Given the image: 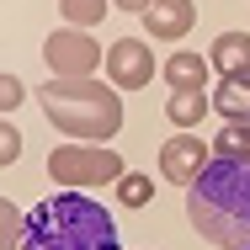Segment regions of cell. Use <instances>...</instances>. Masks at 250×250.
Here are the masks:
<instances>
[{"mask_svg": "<svg viewBox=\"0 0 250 250\" xmlns=\"http://www.w3.org/2000/svg\"><path fill=\"white\" fill-rule=\"evenodd\" d=\"M21 250H123L117 218L91 192H53L21 218Z\"/></svg>", "mask_w": 250, "mask_h": 250, "instance_id": "6da1fadb", "label": "cell"}, {"mask_svg": "<svg viewBox=\"0 0 250 250\" xmlns=\"http://www.w3.org/2000/svg\"><path fill=\"white\" fill-rule=\"evenodd\" d=\"M187 218L208 245L245 250L250 245V160H218L187 192Z\"/></svg>", "mask_w": 250, "mask_h": 250, "instance_id": "7a4b0ae2", "label": "cell"}, {"mask_svg": "<svg viewBox=\"0 0 250 250\" xmlns=\"http://www.w3.org/2000/svg\"><path fill=\"white\" fill-rule=\"evenodd\" d=\"M38 106L48 112V123L59 133L80 139V144H106L123 128V96L117 85H101L96 75L85 80H43L38 85Z\"/></svg>", "mask_w": 250, "mask_h": 250, "instance_id": "3957f363", "label": "cell"}, {"mask_svg": "<svg viewBox=\"0 0 250 250\" xmlns=\"http://www.w3.org/2000/svg\"><path fill=\"white\" fill-rule=\"evenodd\" d=\"M48 176L59 181V192H91V187H117L128 165L112 144H59L48 154Z\"/></svg>", "mask_w": 250, "mask_h": 250, "instance_id": "277c9868", "label": "cell"}, {"mask_svg": "<svg viewBox=\"0 0 250 250\" xmlns=\"http://www.w3.org/2000/svg\"><path fill=\"white\" fill-rule=\"evenodd\" d=\"M101 59H106L101 43L91 32H75V27H59V32H48V43H43V64H48L59 80H85V75H96Z\"/></svg>", "mask_w": 250, "mask_h": 250, "instance_id": "5b68a950", "label": "cell"}, {"mask_svg": "<svg viewBox=\"0 0 250 250\" xmlns=\"http://www.w3.org/2000/svg\"><path fill=\"white\" fill-rule=\"evenodd\" d=\"M154 75H160V64H154V53L144 38H117L112 48H106V85H117V91H144Z\"/></svg>", "mask_w": 250, "mask_h": 250, "instance_id": "8992f818", "label": "cell"}, {"mask_svg": "<svg viewBox=\"0 0 250 250\" xmlns=\"http://www.w3.org/2000/svg\"><path fill=\"white\" fill-rule=\"evenodd\" d=\"M213 165V144H202L197 133H176V139H165L160 144V176L170 181V187H197V176Z\"/></svg>", "mask_w": 250, "mask_h": 250, "instance_id": "52a82bcc", "label": "cell"}, {"mask_svg": "<svg viewBox=\"0 0 250 250\" xmlns=\"http://www.w3.org/2000/svg\"><path fill=\"white\" fill-rule=\"evenodd\" d=\"M192 27H197L192 0H154L149 11H144V32H149V38H160V43H181Z\"/></svg>", "mask_w": 250, "mask_h": 250, "instance_id": "ba28073f", "label": "cell"}, {"mask_svg": "<svg viewBox=\"0 0 250 250\" xmlns=\"http://www.w3.org/2000/svg\"><path fill=\"white\" fill-rule=\"evenodd\" d=\"M208 59L224 80H250V32H218Z\"/></svg>", "mask_w": 250, "mask_h": 250, "instance_id": "9c48e42d", "label": "cell"}, {"mask_svg": "<svg viewBox=\"0 0 250 250\" xmlns=\"http://www.w3.org/2000/svg\"><path fill=\"white\" fill-rule=\"evenodd\" d=\"M208 64L213 59H202V53H170L165 64H160V75L170 80V91H208Z\"/></svg>", "mask_w": 250, "mask_h": 250, "instance_id": "30bf717a", "label": "cell"}, {"mask_svg": "<svg viewBox=\"0 0 250 250\" xmlns=\"http://www.w3.org/2000/svg\"><path fill=\"white\" fill-rule=\"evenodd\" d=\"M208 101H213L208 91H170V101H165V117H170L181 133H192L202 117H208Z\"/></svg>", "mask_w": 250, "mask_h": 250, "instance_id": "8fae6325", "label": "cell"}, {"mask_svg": "<svg viewBox=\"0 0 250 250\" xmlns=\"http://www.w3.org/2000/svg\"><path fill=\"white\" fill-rule=\"evenodd\" d=\"M213 106L229 123H250V80H218L213 85Z\"/></svg>", "mask_w": 250, "mask_h": 250, "instance_id": "7c38bea8", "label": "cell"}, {"mask_svg": "<svg viewBox=\"0 0 250 250\" xmlns=\"http://www.w3.org/2000/svg\"><path fill=\"white\" fill-rule=\"evenodd\" d=\"M106 5H112V0H59V16H64V27L91 32V27L106 21Z\"/></svg>", "mask_w": 250, "mask_h": 250, "instance_id": "4fadbf2b", "label": "cell"}, {"mask_svg": "<svg viewBox=\"0 0 250 250\" xmlns=\"http://www.w3.org/2000/svg\"><path fill=\"white\" fill-rule=\"evenodd\" d=\"M218 160H250V123H224V133L213 139Z\"/></svg>", "mask_w": 250, "mask_h": 250, "instance_id": "5bb4252c", "label": "cell"}, {"mask_svg": "<svg viewBox=\"0 0 250 250\" xmlns=\"http://www.w3.org/2000/svg\"><path fill=\"white\" fill-rule=\"evenodd\" d=\"M117 202H123V208H149L154 202V181L139 176V170H128V176L117 181Z\"/></svg>", "mask_w": 250, "mask_h": 250, "instance_id": "9a60e30c", "label": "cell"}, {"mask_svg": "<svg viewBox=\"0 0 250 250\" xmlns=\"http://www.w3.org/2000/svg\"><path fill=\"white\" fill-rule=\"evenodd\" d=\"M16 149H21V133H16V123H5V128H0V165H11Z\"/></svg>", "mask_w": 250, "mask_h": 250, "instance_id": "2e32d148", "label": "cell"}, {"mask_svg": "<svg viewBox=\"0 0 250 250\" xmlns=\"http://www.w3.org/2000/svg\"><path fill=\"white\" fill-rule=\"evenodd\" d=\"M0 85H5V112H11V106H16V101H21V85H16V75H5V80H0Z\"/></svg>", "mask_w": 250, "mask_h": 250, "instance_id": "e0dca14e", "label": "cell"}, {"mask_svg": "<svg viewBox=\"0 0 250 250\" xmlns=\"http://www.w3.org/2000/svg\"><path fill=\"white\" fill-rule=\"evenodd\" d=\"M112 5H117V11H139V16H144V11H149L154 0H112Z\"/></svg>", "mask_w": 250, "mask_h": 250, "instance_id": "ac0fdd59", "label": "cell"}, {"mask_svg": "<svg viewBox=\"0 0 250 250\" xmlns=\"http://www.w3.org/2000/svg\"><path fill=\"white\" fill-rule=\"evenodd\" d=\"M245 250H250V245H245Z\"/></svg>", "mask_w": 250, "mask_h": 250, "instance_id": "d6986e66", "label": "cell"}]
</instances>
